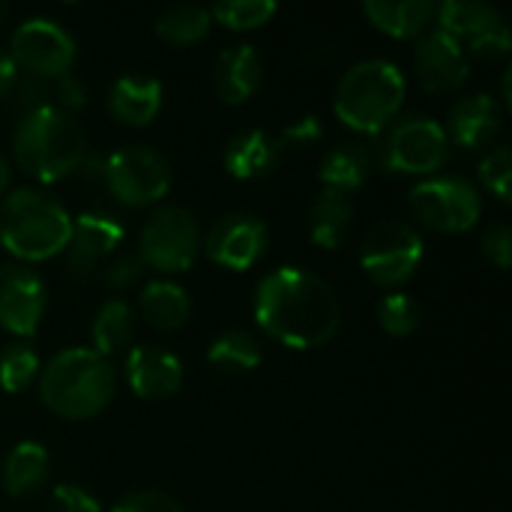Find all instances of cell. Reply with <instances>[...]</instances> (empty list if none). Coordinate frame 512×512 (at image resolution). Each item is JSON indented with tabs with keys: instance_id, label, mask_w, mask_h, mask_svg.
Masks as SVG:
<instances>
[{
	"instance_id": "cell-15",
	"label": "cell",
	"mask_w": 512,
	"mask_h": 512,
	"mask_svg": "<svg viewBox=\"0 0 512 512\" xmlns=\"http://www.w3.org/2000/svg\"><path fill=\"white\" fill-rule=\"evenodd\" d=\"M414 69H417L420 84L429 93L447 96V93H456L465 87V81L471 75V60L459 39H453L450 33L435 27L417 39Z\"/></svg>"
},
{
	"instance_id": "cell-19",
	"label": "cell",
	"mask_w": 512,
	"mask_h": 512,
	"mask_svg": "<svg viewBox=\"0 0 512 512\" xmlns=\"http://www.w3.org/2000/svg\"><path fill=\"white\" fill-rule=\"evenodd\" d=\"M282 153L285 147L279 135H270L267 129H243L225 144L222 165L237 180H261L279 168Z\"/></svg>"
},
{
	"instance_id": "cell-32",
	"label": "cell",
	"mask_w": 512,
	"mask_h": 512,
	"mask_svg": "<svg viewBox=\"0 0 512 512\" xmlns=\"http://www.w3.org/2000/svg\"><path fill=\"white\" fill-rule=\"evenodd\" d=\"M378 324L387 336L405 339L420 327V303L405 291H390L378 303Z\"/></svg>"
},
{
	"instance_id": "cell-23",
	"label": "cell",
	"mask_w": 512,
	"mask_h": 512,
	"mask_svg": "<svg viewBox=\"0 0 512 512\" xmlns=\"http://www.w3.org/2000/svg\"><path fill=\"white\" fill-rule=\"evenodd\" d=\"M363 15L393 39H420L435 21L432 0H366Z\"/></svg>"
},
{
	"instance_id": "cell-4",
	"label": "cell",
	"mask_w": 512,
	"mask_h": 512,
	"mask_svg": "<svg viewBox=\"0 0 512 512\" xmlns=\"http://www.w3.org/2000/svg\"><path fill=\"white\" fill-rule=\"evenodd\" d=\"M69 210L42 189H15L0 198V246L18 261L36 264L60 255L69 243Z\"/></svg>"
},
{
	"instance_id": "cell-21",
	"label": "cell",
	"mask_w": 512,
	"mask_h": 512,
	"mask_svg": "<svg viewBox=\"0 0 512 512\" xmlns=\"http://www.w3.org/2000/svg\"><path fill=\"white\" fill-rule=\"evenodd\" d=\"M372 168H375L372 147L366 141H339L336 147H330L324 153L318 180L324 183V189L354 195L357 189H363L369 183Z\"/></svg>"
},
{
	"instance_id": "cell-34",
	"label": "cell",
	"mask_w": 512,
	"mask_h": 512,
	"mask_svg": "<svg viewBox=\"0 0 512 512\" xmlns=\"http://www.w3.org/2000/svg\"><path fill=\"white\" fill-rule=\"evenodd\" d=\"M480 183L501 201H510L512 183V150L507 144H498L489 150L480 162Z\"/></svg>"
},
{
	"instance_id": "cell-16",
	"label": "cell",
	"mask_w": 512,
	"mask_h": 512,
	"mask_svg": "<svg viewBox=\"0 0 512 512\" xmlns=\"http://www.w3.org/2000/svg\"><path fill=\"white\" fill-rule=\"evenodd\" d=\"M129 390L141 399H168L183 387V363L162 345H138L126 357Z\"/></svg>"
},
{
	"instance_id": "cell-22",
	"label": "cell",
	"mask_w": 512,
	"mask_h": 512,
	"mask_svg": "<svg viewBox=\"0 0 512 512\" xmlns=\"http://www.w3.org/2000/svg\"><path fill=\"white\" fill-rule=\"evenodd\" d=\"M354 225V198L336 189H321L306 210L309 240L321 249H339Z\"/></svg>"
},
{
	"instance_id": "cell-40",
	"label": "cell",
	"mask_w": 512,
	"mask_h": 512,
	"mask_svg": "<svg viewBox=\"0 0 512 512\" xmlns=\"http://www.w3.org/2000/svg\"><path fill=\"white\" fill-rule=\"evenodd\" d=\"M480 246H483L486 258H489L495 267L507 270V267L512 264V231L507 222H495V225H489V228L483 231Z\"/></svg>"
},
{
	"instance_id": "cell-39",
	"label": "cell",
	"mask_w": 512,
	"mask_h": 512,
	"mask_svg": "<svg viewBox=\"0 0 512 512\" xmlns=\"http://www.w3.org/2000/svg\"><path fill=\"white\" fill-rule=\"evenodd\" d=\"M336 51H339V45H336L330 36L312 33V36H306V39H300V42H297L294 57H297V63H300V66H306V69H318V66H327V63L336 57Z\"/></svg>"
},
{
	"instance_id": "cell-10",
	"label": "cell",
	"mask_w": 512,
	"mask_h": 512,
	"mask_svg": "<svg viewBox=\"0 0 512 512\" xmlns=\"http://www.w3.org/2000/svg\"><path fill=\"white\" fill-rule=\"evenodd\" d=\"M198 252L201 228L192 210L180 204H165L147 216L138 240V255L147 267L159 273H183L195 264Z\"/></svg>"
},
{
	"instance_id": "cell-9",
	"label": "cell",
	"mask_w": 512,
	"mask_h": 512,
	"mask_svg": "<svg viewBox=\"0 0 512 512\" xmlns=\"http://www.w3.org/2000/svg\"><path fill=\"white\" fill-rule=\"evenodd\" d=\"M102 186L123 207H150L168 195L171 165L147 144H126L102 159Z\"/></svg>"
},
{
	"instance_id": "cell-35",
	"label": "cell",
	"mask_w": 512,
	"mask_h": 512,
	"mask_svg": "<svg viewBox=\"0 0 512 512\" xmlns=\"http://www.w3.org/2000/svg\"><path fill=\"white\" fill-rule=\"evenodd\" d=\"M9 99L21 114L45 108V105H51V81L39 78V75H30V72H18V78H15V84L9 90Z\"/></svg>"
},
{
	"instance_id": "cell-3",
	"label": "cell",
	"mask_w": 512,
	"mask_h": 512,
	"mask_svg": "<svg viewBox=\"0 0 512 512\" xmlns=\"http://www.w3.org/2000/svg\"><path fill=\"white\" fill-rule=\"evenodd\" d=\"M117 393V372L93 348H63L39 372L42 405L63 420H90L102 414Z\"/></svg>"
},
{
	"instance_id": "cell-17",
	"label": "cell",
	"mask_w": 512,
	"mask_h": 512,
	"mask_svg": "<svg viewBox=\"0 0 512 512\" xmlns=\"http://www.w3.org/2000/svg\"><path fill=\"white\" fill-rule=\"evenodd\" d=\"M213 90L225 105L249 102L264 81V60L255 45L234 42L222 48L213 60Z\"/></svg>"
},
{
	"instance_id": "cell-20",
	"label": "cell",
	"mask_w": 512,
	"mask_h": 512,
	"mask_svg": "<svg viewBox=\"0 0 512 512\" xmlns=\"http://www.w3.org/2000/svg\"><path fill=\"white\" fill-rule=\"evenodd\" d=\"M162 96L165 93H162L159 78L141 75V72H126L111 84V90L105 96V108L117 123L147 126L162 111Z\"/></svg>"
},
{
	"instance_id": "cell-18",
	"label": "cell",
	"mask_w": 512,
	"mask_h": 512,
	"mask_svg": "<svg viewBox=\"0 0 512 512\" xmlns=\"http://www.w3.org/2000/svg\"><path fill=\"white\" fill-rule=\"evenodd\" d=\"M501 123H504V111L498 99L489 93H471L450 108L444 132L450 144H459L465 150H480L498 138Z\"/></svg>"
},
{
	"instance_id": "cell-24",
	"label": "cell",
	"mask_w": 512,
	"mask_h": 512,
	"mask_svg": "<svg viewBox=\"0 0 512 512\" xmlns=\"http://www.w3.org/2000/svg\"><path fill=\"white\" fill-rule=\"evenodd\" d=\"M51 474V456L36 441H21L3 462V489L9 498H30L45 486Z\"/></svg>"
},
{
	"instance_id": "cell-12",
	"label": "cell",
	"mask_w": 512,
	"mask_h": 512,
	"mask_svg": "<svg viewBox=\"0 0 512 512\" xmlns=\"http://www.w3.org/2000/svg\"><path fill=\"white\" fill-rule=\"evenodd\" d=\"M201 246H204V255L216 267L243 273V270L255 267L267 255L270 231H267L264 219H258L255 213L234 210V213L219 216L210 225V231L204 234Z\"/></svg>"
},
{
	"instance_id": "cell-5",
	"label": "cell",
	"mask_w": 512,
	"mask_h": 512,
	"mask_svg": "<svg viewBox=\"0 0 512 512\" xmlns=\"http://www.w3.org/2000/svg\"><path fill=\"white\" fill-rule=\"evenodd\" d=\"M408 96V81L393 60L369 57L354 63L336 84L333 111L336 117L360 132L378 135L393 117H399Z\"/></svg>"
},
{
	"instance_id": "cell-11",
	"label": "cell",
	"mask_w": 512,
	"mask_h": 512,
	"mask_svg": "<svg viewBox=\"0 0 512 512\" xmlns=\"http://www.w3.org/2000/svg\"><path fill=\"white\" fill-rule=\"evenodd\" d=\"M9 57L18 72H30L39 78H60L72 72L75 63V39L66 27L51 18H27L12 30Z\"/></svg>"
},
{
	"instance_id": "cell-45",
	"label": "cell",
	"mask_w": 512,
	"mask_h": 512,
	"mask_svg": "<svg viewBox=\"0 0 512 512\" xmlns=\"http://www.w3.org/2000/svg\"><path fill=\"white\" fill-rule=\"evenodd\" d=\"M510 78H512V69H507V72H504V78H501V102H504V108H512ZM504 108H501V111H504Z\"/></svg>"
},
{
	"instance_id": "cell-38",
	"label": "cell",
	"mask_w": 512,
	"mask_h": 512,
	"mask_svg": "<svg viewBox=\"0 0 512 512\" xmlns=\"http://www.w3.org/2000/svg\"><path fill=\"white\" fill-rule=\"evenodd\" d=\"M48 512H102V507L87 489L60 483V486H54V492L48 498Z\"/></svg>"
},
{
	"instance_id": "cell-25",
	"label": "cell",
	"mask_w": 512,
	"mask_h": 512,
	"mask_svg": "<svg viewBox=\"0 0 512 512\" xmlns=\"http://www.w3.org/2000/svg\"><path fill=\"white\" fill-rule=\"evenodd\" d=\"M192 300L171 279H153L141 288V315L159 333H174L189 321Z\"/></svg>"
},
{
	"instance_id": "cell-7",
	"label": "cell",
	"mask_w": 512,
	"mask_h": 512,
	"mask_svg": "<svg viewBox=\"0 0 512 512\" xmlns=\"http://www.w3.org/2000/svg\"><path fill=\"white\" fill-rule=\"evenodd\" d=\"M408 207L414 219L441 234H465L480 222L483 198L465 174H432L411 186Z\"/></svg>"
},
{
	"instance_id": "cell-26",
	"label": "cell",
	"mask_w": 512,
	"mask_h": 512,
	"mask_svg": "<svg viewBox=\"0 0 512 512\" xmlns=\"http://www.w3.org/2000/svg\"><path fill=\"white\" fill-rule=\"evenodd\" d=\"M435 21L438 30L450 33L453 39H474L477 33L507 21L504 12L492 3H480V0H444L441 6H435Z\"/></svg>"
},
{
	"instance_id": "cell-2",
	"label": "cell",
	"mask_w": 512,
	"mask_h": 512,
	"mask_svg": "<svg viewBox=\"0 0 512 512\" xmlns=\"http://www.w3.org/2000/svg\"><path fill=\"white\" fill-rule=\"evenodd\" d=\"M87 156V132L75 114L45 105L21 114L12 132V159L15 165L39 180L57 183L78 171Z\"/></svg>"
},
{
	"instance_id": "cell-41",
	"label": "cell",
	"mask_w": 512,
	"mask_h": 512,
	"mask_svg": "<svg viewBox=\"0 0 512 512\" xmlns=\"http://www.w3.org/2000/svg\"><path fill=\"white\" fill-rule=\"evenodd\" d=\"M321 138H324V123H321L315 114H306V117L291 120V123L282 129V135H279L282 147H312V144H318Z\"/></svg>"
},
{
	"instance_id": "cell-13",
	"label": "cell",
	"mask_w": 512,
	"mask_h": 512,
	"mask_svg": "<svg viewBox=\"0 0 512 512\" xmlns=\"http://www.w3.org/2000/svg\"><path fill=\"white\" fill-rule=\"evenodd\" d=\"M126 237V225L111 210H87L72 219L69 243H66V270L75 279H90L99 273L102 261L120 252Z\"/></svg>"
},
{
	"instance_id": "cell-14",
	"label": "cell",
	"mask_w": 512,
	"mask_h": 512,
	"mask_svg": "<svg viewBox=\"0 0 512 512\" xmlns=\"http://www.w3.org/2000/svg\"><path fill=\"white\" fill-rule=\"evenodd\" d=\"M48 291L42 276L27 264H0V330L33 336L45 318Z\"/></svg>"
},
{
	"instance_id": "cell-44",
	"label": "cell",
	"mask_w": 512,
	"mask_h": 512,
	"mask_svg": "<svg viewBox=\"0 0 512 512\" xmlns=\"http://www.w3.org/2000/svg\"><path fill=\"white\" fill-rule=\"evenodd\" d=\"M9 183H12V165H9V159L0 153V198L6 195Z\"/></svg>"
},
{
	"instance_id": "cell-30",
	"label": "cell",
	"mask_w": 512,
	"mask_h": 512,
	"mask_svg": "<svg viewBox=\"0 0 512 512\" xmlns=\"http://www.w3.org/2000/svg\"><path fill=\"white\" fill-rule=\"evenodd\" d=\"M39 378V354L27 342H9L0 351V387L6 393H24Z\"/></svg>"
},
{
	"instance_id": "cell-42",
	"label": "cell",
	"mask_w": 512,
	"mask_h": 512,
	"mask_svg": "<svg viewBox=\"0 0 512 512\" xmlns=\"http://www.w3.org/2000/svg\"><path fill=\"white\" fill-rule=\"evenodd\" d=\"M84 102H87V87L72 72H66V75H60V78L51 81V105H57V108H63V111L72 114Z\"/></svg>"
},
{
	"instance_id": "cell-27",
	"label": "cell",
	"mask_w": 512,
	"mask_h": 512,
	"mask_svg": "<svg viewBox=\"0 0 512 512\" xmlns=\"http://www.w3.org/2000/svg\"><path fill=\"white\" fill-rule=\"evenodd\" d=\"M132 333H135V312L120 297L105 300L99 306V312L93 315L90 342H93V351L102 354V357H111V354L123 351L129 345Z\"/></svg>"
},
{
	"instance_id": "cell-28",
	"label": "cell",
	"mask_w": 512,
	"mask_h": 512,
	"mask_svg": "<svg viewBox=\"0 0 512 512\" xmlns=\"http://www.w3.org/2000/svg\"><path fill=\"white\" fill-rule=\"evenodd\" d=\"M207 363L222 375H243L261 366V345L249 330H225L207 345Z\"/></svg>"
},
{
	"instance_id": "cell-1",
	"label": "cell",
	"mask_w": 512,
	"mask_h": 512,
	"mask_svg": "<svg viewBox=\"0 0 512 512\" xmlns=\"http://www.w3.org/2000/svg\"><path fill=\"white\" fill-rule=\"evenodd\" d=\"M252 309L261 333L294 351L321 348L342 327V303L333 285L291 264L270 270L258 282Z\"/></svg>"
},
{
	"instance_id": "cell-43",
	"label": "cell",
	"mask_w": 512,
	"mask_h": 512,
	"mask_svg": "<svg viewBox=\"0 0 512 512\" xmlns=\"http://www.w3.org/2000/svg\"><path fill=\"white\" fill-rule=\"evenodd\" d=\"M15 78H18V66L12 63L9 51H0V99H6V96H9V90H12Z\"/></svg>"
},
{
	"instance_id": "cell-33",
	"label": "cell",
	"mask_w": 512,
	"mask_h": 512,
	"mask_svg": "<svg viewBox=\"0 0 512 512\" xmlns=\"http://www.w3.org/2000/svg\"><path fill=\"white\" fill-rule=\"evenodd\" d=\"M144 273H147V264L141 261L138 252H114L102 267V282L120 294V291L138 288L144 282Z\"/></svg>"
},
{
	"instance_id": "cell-31",
	"label": "cell",
	"mask_w": 512,
	"mask_h": 512,
	"mask_svg": "<svg viewBox=\"0 0 512 512\" xmlns=\"http://www.w3.org/2000/svg\"><path fill=\"white\" fill-rule=\"evenodd\" d=\"M276 9L279 6L273 0H219L210 15L228 30H255L264 27L276 15Z\"/></svg>"
},
{
	"instance_id": "cell-36",
	"label": "cell",
	"mask_w": 512,
	"mask_h": 512,
	"mask_svg": "<svg viewBox=\"0 0 512 512\" xmlns=\"http://www.w3.org/2000/svg\"><path fill=\"white\" fill-rule=\"evenodd\" d=\"M111 512H183L180 501L168 492L159 489H141V492H129L123 495Z\"/></svg>"
},
{
	"instance_id": "cell-37",
	"label": "cell",
	"mask_w": 512,
	"mask_h": 512,
	"mask_svg": "<svg viewBox=\"0 0 512 512\" xmlns=\"http://www.w3.org/2000/svg\"><path fill=\"white\" fill-rule=\"evenodd\" d=\"M510 48L512 39L507 21H501V24H495V27H489V30H483V33H477L471 39V54L480 57V60H489V63L492 60H504L510 54Z\"/></svg>"
},
{
	"instance_id": "cell-8",
	"label": "cell",
	"mask_w": 512,
	"mask_h": 512,
	"mask_svg": "<svg viewBox=\"0 0 512 512\" xmlns=\"http://www.w3.org/2000/svg\"><path fill=\"white\" fill-rule=\"evenodd\" d=\"M423 234L396 216L378 219L360 240V267L381 288L405 285L423 264Z\"/></svg>"
},
{
	"instance_id": "cell-6",
	"label": "cell",
	"mask_w": 512,
	"mask_h": 512,
	"mask_svg": "<svg viewBox=\"0 0 512 512\" xmlns=\"http://www.w3.org/2000/svg\"><path fill=\"white\" fill-rule=\"evenodd\" d=\"M450 159V138L444 123L423 111L393 117L372 144V162L387 174L432 177Z\"/></svg>"
},
{
	"instance_id": "cell-46",
	"label": "cell",
	"mask_w": 512,
	"mask_h": 512,
	"mask_svg": "<svg viewBox=\"0 0 512 512\" xmlns=\"http://www.w3.org/2000/svg\"><path fill=\"white\" fill-rule=\"evenodd\" d=\"M6 12H9V6H6V3H3V0H0V21H3V18H6Z\"/></svg>"
},
{
	"instance_id": "cell-29",
	"label": "cell",
	"mask_w": 512,
	"mask_h": 512,
	"mask_svg": "<svg viewBox=\"0 0 512 512\" xmlns=\"http://www.w3.org/2000/svg\"><path fill=\"white\" fill-rule=\"evenodd\" d=\"M210 24H213V15L207 6L177 3V6H168L156 18V33H159V39H165L171 45H195L210 33Z\"/></svg>"
}]
</instances>
